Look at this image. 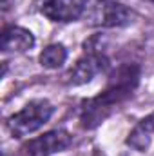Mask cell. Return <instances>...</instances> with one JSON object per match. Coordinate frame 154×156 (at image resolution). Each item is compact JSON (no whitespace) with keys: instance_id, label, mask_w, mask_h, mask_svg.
I'll use <instances>...</instances> for the list:
<instances>
[{"instance_id":"1","label":"cell","mask_w":154,"mask_h":156,"mask_svg":"<svg viewBox=\"0 0 154 156\" xmlns=\"http://www.w3.org/2000/svg\"><path fill=\"white\" fill-rule=\"evenodd\" d=\"M142 78V67L138 64H121L109 75L105 89L82 102L80 123L83 129H96L113 115L116 107L132 96Z\"/></svg>"},{"instance_id":"2","label":"cell","mask_w":154,"mask_h":156,"mask_svg":"<svg viewBox=\"0 0 154 156\" xmlns=\"http://www.w3.org/2000/svg\"><path fill=\"white\" fill-rule=\"evenodd\" d=\"M54 115V105L47 98H35L27 102L20 111L5 120V127L13 138H26L42 129Z\"/></svg>"},{"instance_id":"3","label":"cell","mask_w":154,"mask_h":156,"mask_svg":"<svg viewBox=\"0 0 154 156\" xmlns=\"http://www.w3.org/2000/svg\"><path fill=\"white\" fill-rule=\"evenodd\" d=\"M83 15H87L89 24L96 27H125L131 26L136 18L134 11L114 0H96L89 13Z\"/></svg>"},{"instance_id":"4","label":"cell","mask_w":154,"mask_h":156,"mask_svg":"<svg viewBox=\"0 0 154 156\" xmlns=\"http://www.w3.org/2000/svg\"><path fill=\"white\" fill-rule=\"evenodd\" d=\"M109 67H111V62L105 53H85L73 64L65 78L69 85H83V83H89L94 76L107 73Z\"/></svg>"},{"instance_id":"5","label":"cell","mask_w":154,"mask_h":156,"mask_svg":"<svg viewBox=\"0 0 154 156\" xmlns=\"http://www.w3.org/2000/svg\"><path fill=\"white\" fill-rule=\"evenodd\" d=\"M89 0H35V7L51 22H75L83 16Z\"/></svg>"},{"instance_id":"6","label":"cell","mask_w":154,"mask_h":156,"mask_svg":"<svg viewBox=\"0 0 154 156\" xmlns=\"http://www.w3.org/2000/svg\"><path fill=\"white\" fill-rule=\"evenodd\" d=\"M73 144V136L65 129H53L24 144L22 151L26 156H53L64 153Z\"/></svg>"},{"instance_id":"7","label":"cell","mask_w":154,"mask_h":156,"mask_svg":"<svg viewBox=\"0 0 154 156\" xmlns=\"http://www.w3.org/2000/svg\"><path fill=\"white\" fill-rule=\"evenodd\" d=\"M35 35L20 26H9L2 33L0 49L2 53H26L35 47Z\"/></svg>"},{"instance_id":"8","label":"cell","mask_w":154,"mask_h":156,"mask_svg":"<svg viewBox=\"0 0 154 156\" xmlns=\"http://www.w3.org/2000/svg\"><path fill=\"white\" fill-rule=\"evenodd\" d=\"M38 62L45 69H60L67 62V49L64 44H49L42 49Z\"/></svg>"},{"instance_id":"9","label":"cell","mask_w":154,"mask_h":156,"mask_svg":"<svg viewBox=\"0 0 154 156\" xmlns=\"http://www.w3.org/2000/svg\"><path fill=\"white\" fill-rule=\"evenodd\" d=\"M151 140H152V134H151L149 131H145L140 123H136L134 129L129 133L125 144H127L129 147H132L134 151H138V153H145V151L151 147Z\"/></svg>"},{"instance_id":"10","label":"cell","mask_w":154,"mask_h":156,"mask_svg":"<svg viewBox=\"0 0 154 156\" xmlns=\"http://www.w3.org/2000/svg\"><path fill=\"white\" fill-rule=\"evenodd\" d=\"M138 123H140V125H142L145 131H149V133L152 134V133H154V111L149 115V116H145L143 120H140Z\"/></svg>"}]
</instances>
